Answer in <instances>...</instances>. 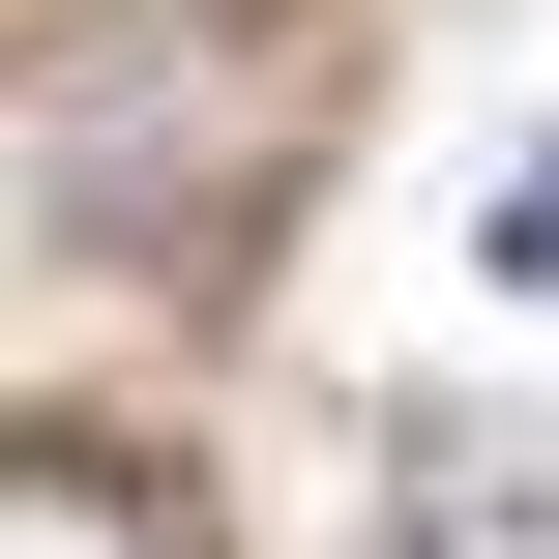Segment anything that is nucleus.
<instances>
[{"instance_id":"obj_1","label":"nucleus","mask_w":559,"mask_h":559,"mask_svg":"<svg viewBox=\"0 0 559 559\" xmlns=\"http://www.w3.org/2000/svg\"><path fill=\"white\" fill-rule=\"evenodd\" d=\"M383 559H559V413H383Z\"/></svg>"},{"instance_id":"obj_2","label":"nucleus","mask_w":559,"mask_h":559,"mask_svg":"<svg viewBox=\"0 0 559 559\" xmlns=\"http://www.w3.org/2000/svg\"><path fill=\"white\" fill-rule=\"evenodd\" d=\"M0 559H206V531H177V472H118V442H0Z\"/></svg>"},{"instance_id":"obj_3","label":"nucleus","mask_w":559,"mask_h":559,"mask_svg":"<svg viewBox=\"0 0 559 559\" xmlns=\"http://www.w3.org/2000/svg\"><path fill=\"white\" fill-rule=\"evenodd\" d=\"M501 265H559V118H531V177H501Z\"/></svg>"}]
</instances>
